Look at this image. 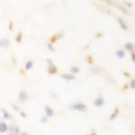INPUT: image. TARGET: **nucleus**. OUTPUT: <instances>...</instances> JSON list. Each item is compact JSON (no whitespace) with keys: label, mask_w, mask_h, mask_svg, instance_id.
Instances as JSON below:
<instances>
[{"label":"nucleus","mask_w":135,"mask_h":135,"mask_svg":"<svg viewBox=\"0 0 135 135\" xmlns=\"http://www.w3.org/2000/svg\"><path fill=\"white\" fill-rule=\"evenodd\" d=\"M72 110H75V111H78V112H87L88 111V107L82 104V102H75L73 104L71 107H70Z\"/></svg>","instance_id":"f257e3e1"},{"label":"nucleus","mask_w":135,"mask_h":135,"mask_svg":"<svg viewBox=\"0 0 135 135\" xmlns=\"http://www.w3.org/2000/svg\"><path fill=\"white\" fill-rule=\"evenodd\" d=\"M47 61H48V72H49V74H51V75L56 74L57 73V67L53 63V61L51 59H47Z\"/></svg>","instance_id":"f03ea898"},{"label":"nucleus","mask_w":135,"mask_h":135,"mask_svg":"<svg viewBox=\"0 0 135 135\" xmlns=\"http://www.w3.org/2000/svg\"><path fill=\"white\" fill-rule=\"evenodd\" d=\"M8 132H9V135H18V134H20L19 128H18L17 126H15V125H11V126H9Z\"/></svg>","instance_id":"7ed1b4c3"},{"label":"nucleus","mask_w":135,"mask_h":135,"mask_svg":"<svg viewBox=\"0 0 135 135\" xmlns=\"http://www.w3.org/2000/svg\"><path fill=\"white\" fill-rule=\"evenodd\" d=\"M18 98H19V101L23 104V102H25L28 100L29 95H28V93L25 91H20L19 92V95H18Z\"/></svg>","instance_id":"20e7f679"},{"label":"nucleus","mask_w":135,"mask_h":135,"mask_svg":"<svg viewBox=\"0 0 135 135\" xmlns=\"http://www.w3.org/2000/svg\"><path fill=\"white\" fill-rule=\"evenodd\" d=\"M11 46V41L9 38H0V47L2 48H9Z\"/></svg>","instance_id":"39448f33"},{"label":"nucleus","mask_w":135,"mask_h":135,"mask_svg":"<svg viewBox=\"0 0 135 135\" xmlns=\"http://www.w3.org/2000/svg\"><path fill=\"white\" fill-rule=\"evenodd\" d=\"M104 104H105V99L101 97V96H98V97H97V98H95V100H94V106H95V107H97V108L102 107Z\"/></svg>","instance_id":"423d86ee"},{"label":"nucleus","mask_w":135,"mask_h":135,"mask_svg":"<svg viewBox=\"0 0 135 135\" xmlns=\"http://www.w3.org/2000/svg\"><path fill=\"white\" fill-rule=\"evenodd\" d=\"M44 111H46V116L47 117H53L54 116V110L50 106H44Z\"/></svg>","instance_id":"0eeeda50"},{"label":"nucleus","mask_w":135,"mask_h":135,"mask_svg":"<svg viewBox=\"0 0 135 135\" xmlns=\"http://www.w3.org/2000/svg\"><path fill=\"white\" fill-rule=\"evenodd\" d=\"M61 78H63L65 80L70 81V80H74L75 79V75H72L70 73H62L61 74Z\"/></svg>","instance_id":"6e6552de"},{"label":"nucleus","mask_w":135,"mask_h":135,"mask_svg":"<svg viewBox=\"0 0 135 135\" xmlns=\"http://www.w3.org/2000/svg\"><path fill=\"white\" fill-rule=\"evenodd\" d=\"M116 19H117V22L119 23V25L121 27V29H123V30H125V31H127V30H128V24L124 21V19H123V18H120V17H117Z\"/></svg>","instance_id":"1a4fd4ad"},{"label":"nucleus","mask_w":135,"mask_h":135,"mask_svg":"<svg viewBox=\"0 0 135 135\" xmlns=\"http://www.w3.org/2000/svg\"><path fill=\"white\" fill-rule=\"evenodd\" d=\"M8 129H9V126H8L7 123L0 121V132H1V133H5V132H8Z\"/></svg>","instance_id":"9d476101"},{"label":"nucleus","mask_w":135,"mask_h":135,"mask_svg":"<svg viewBox=\"0 0 135 135\" xmlns=\"http://www.w3.org/2000/svg\"><path fill=\"white\" fill-rule=\"evenodd\" d=\"M125 50L128 51V52L133 53V52H134V44H133L132 42H127V43L125 44Z\"/></svg>","instance_id":"9b49d317"},{"label":"nucleus","mask_w":135,"mask_h":135,"mask_svg":"<svg viewBox=\"0 0 135 135\" xmlns=\"http://www.w3.org/2000/svg\"><path fill=\"white\" fill-rule=\"evenodd\" d=\"M1 112H2V115H3V118H4V119H13V116H12V115H11L7 110H4L3 108L1 109Z\"/></svg>","instance_id":"f8f14e48"},{"label":"nucleus","mask_w":135,"mask_h":135,"mask_svg":"<svg viewBox=\"0 0 135 135\" xmlns=\"http://www.w3.org/2000/svg\"><path fill=\"white\" fill-rule=\"evenodd\" d=\"M70 74H72V75H74V74H77V73H79L80 72V70H79V68L78 67H75V66H72L71 68H70Z\"/></svg>","instance_id":"ddd939ff"},{"label":"nucleus","mask_w":135,"mask_h":135,"mask_svg":"<svg viewBox=\"0 0 135 135\" xmlns=\"http://www.w3.org/2000/svg\"><path fill=\"white\" fill-rule=\"evenodd\" d=\"M125 55H126V53H125V51H124V50H121V49H120V50H117V51H116V56L118 57V58H120V59H121V58H124Z\"/></svg>","instance_id":"4468645a"},{"label":"nucleus","mask_w":135,"mask_h":135,"mask_svg":"<svg viewBox=\"0 0 135 135\" xmlns=\"http://www.w3.org/2000/svg\"><path fill=\"white\" fill-rule=\"evenodd\" d=\"M33 67H34V61H33V60L27 61V63H25V70H27V71H30Z\"/></svg>","instance_id":"2eb2a0df"},{"label":"nucleus","mask_w":135,"mask_h":135,"mask_svg":"<svg viewBox=\"0 0 135 135\" xmlns=\"http://www.w3.org/2000/svg\"><path fill=\"white\" fill-rule=\"evenodd\" d=\"M118 113H119V110H118V108H115V110H114V112H113V114L111 115V116H110V120H113V119H115V117H116L117 116V115H118Z\"/></svg>","instance_id":"dca6fc26"},{"label":"nucleus","mask_w":135,"mask_h":135,"mask_svg":"<svg viewBox=\"0 0 135 135\" xmlns=\"http://www.w3.org/2000/svg\"><path fill=\"white\" fill-rule=\"evenodd\" d=\"M15 39H16V41H17V42H21V40H22V33H21V32H19V33H18V35L16 36Z\"/></svg>","instance_id":"f3484780"},{"label":"nucleus","mask_w":135,"mask_h":135,"mask_svg":"<svg viewBox=\"0 0 135 135\" xmlns=\"http://www.w3.org/2000/svg\"><path fill=\"white\" fill-rule=\"evenodd\" d=\"M92 72H94L96 74H99V73H101V69L99 67H95V68H92Z\"/></svg>","instance_id":"a211bd4d"},{"label":"nucleus","mask_w":135,"mask_h":135,"mask_svg":"<svg viewBox=\"0 0 135 135\" xmlns=\"http://www.w3.org/2000/svg\"><path fill=\"white\" fill-rule=\"evenodd\" d=\"M130 88L131 89H135V79L134 78H132L131 81H130Z\"/></svg>","instance_id":"6ab92c4d"},{"label":"nucleus","mask_w":135,"mask_h":135,"mask_svg":"<svg viewBox=\"0 0 135 135\" xmlns=\"http://www.w3.org/2000/svg\"><path fill=\"white\" fill-rule=\"evenodd\" d=\"M48 49L50 50V51H52V52H55V48H54V46L52 44V43H48Z\"/></svg>","instance_id":"aec40b11"},{"label":"nucleus","mask_w":135,"mask_h":135,"mask_svg":"<svg viewBox=\"0 0 135 135\" xmlns=\"http://www.w3.org/2000/svg\"><path fill=\"white\" fill-rule=\"evenodd\" d=\"M47 121H48V117L44 115V116H42V117H41V123H43V124H44V123H47Z\"/></svg>","instance_id":"412c9836"},{"label":"nucleus","mask_w":135,"mask_h":135,"mask_svg":"<svg viewBox=\"0 0 135 135\" xmlns=\"http://www.w3.org/2000/svg\"><path fill=\"white\" fill-rule=\"evenodd\" d=\"M12 106H13V108H14V109H15L16 111H18V112H20V109H19V108H18V107H17V106H16L15 104H12Z\"/></svg>","instance_id":"4be33fe9"},{"label":"nucleus","mask_w":135,"mask_h":135,"mask_svg":"<svg viewBox=\"0 0 135 135\" xmlns=\"http://www.w3.org/2000/svg\"><path fill=\"white\" fill-rule=\"evenodd\" d=\"M19 113H20V115H21V116H22V117H27V116H28V115H27V113H24L23 111H20V112H19Z\"/></svg>","instance_id":"5701e85b"},{"label":"nucleus","mask_w":135,"mask_h":135,"mask_svg":"<svg viewBox=\"0 0 135 135\" xmlns=\"http://www.w3.org/2000/svg\"><path fill=\"white\" fill-rule=\"evenodd\" d=\"M131 58H132V61L135 62V55H134V53H131Z\"/></svg>","instance_id":"b1692460"},{"label":"nucleus","mask_w":135,"mask_h":135,"mask_svg":"<svg viewBox=\"0 0 135 135\" xmlns=\"http://www.w3.org/2000/svg\"><path fill=\"white\" fill-rule=\"evenodd\" d=\"M20 135H29V134L25 133V132H22V133H20Z\"/></svg>","instance_id":"393cba45"},{"label":"nucleus","mask_w":135,"mask_h":135,"mask_svg":"<svg viewBox=\"0 0 135 135\" xmlns=\"http://www.w3.org/2000/svg\"><path fill=\"white\" fill-rule=\"evenodd\" d=\"M91 135H97V134H96L95 132H92V133H91Z\"/></svg>","instance_id":"a878e982"}]
</instances>
